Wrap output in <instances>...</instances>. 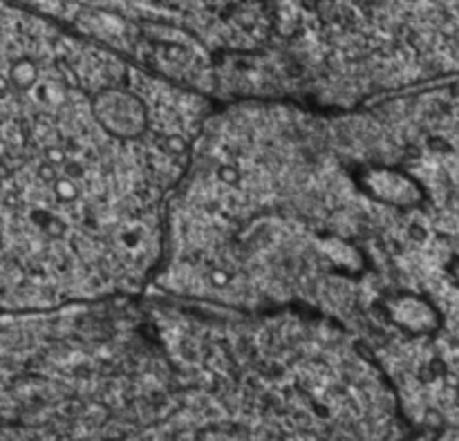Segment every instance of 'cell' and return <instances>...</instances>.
Wrapping results in <instances>:
<instances>
[{
    "mask_svg": "<svg viewBox=\"0 0 459 441\" xmlns=\"http://www.w3.org/2000/svg\"><path fill=\"white\" fill-rule=\"evenodd\" d=\"M255 332L21 330L3 441H321L294 363Z\"/></svg>",
    "mask_w": 459,
    "mask_h": 441,
    "instance_id": "1",
    "label": "cell"
},
{
    "mask_svg": "<svg viewBox=\"0 0 459 441\" xmlns=\"http://www.w3.org/2000/svg\"><path fill=\"white\" fill-rule=\"evenodd\" d=\"M375 305L394 332L411 339H433L444 327L442 309L424 291H390L377 298Z\"/></svg>",
    "mask_w": 459,
    "mask_h": 441,
    "instance_id": "2",
    "label": "cell"
},
{
    "mask_svg": "<svg viewBox=\"0 0 459 441\" xmlns=\"http://www.w3.org/2000/svg\"><path fill=\"white\" fill-rule=\"evenodd\" d=\"M446 278L453 282V287L459 291V254L453 255L446 263Z\"/></svg>",
    "mask_w": 459,
    "mask_h": 441,
    "instance_id": "3",
    "label": "cell"
}]
</instances>
